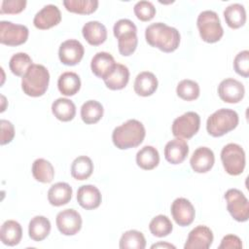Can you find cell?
Masks as SVG:
<instances>
[{"instance_id":"cell-1","label":"cell","mask_w":249,"mask_h":249,"mask_svg":"<svg viewBox=\"0 0 249 249\" xmlns=\"http://www.w3.org/2000/svg\"><path fill=\"white\" fill-rule=\"evenodd\" d=\"M147 43L164 53L174 52L180 44V33L172 26L163 22H155L145 29Z\"/></svg>"},{"instance_id":"cell-2","label":"cell","mask_w":249,"mask_h":249,"mask_svg":"<svg viewBox=\"0 0 249 249\" xmlns=\"http://www.w3.org/2000/svg\"><path fill=\"white\" fill-rule=\"evenodd\" d=\"M146 135L143 124L137 120H127L123 124L115 127L112 133L114 145L120 150H126L139 146Z\"/></svg>"},{"instance_id":"cell-3","label":"cell","mask_w":249,"mask_h":249,"mask_svg":"<svg viewBox=\"0 0 249 249\" xmlns=\"http://www.w3.org/2000/svg\"><path fill=\"white\" fill-rule=\"evenodd\" d=\"M50 73L42 64H32L21 79L23 92L32 97L42 96L48 89Z\"/></svg>"},{"instance_id":"cell-4","label":"cell","mask_w":249,"mask_h":249,"mask_svg":"<svg viewBox=\"0 0 249 249\" xmlns=\"http://www.w3.org/2000/svg\"><path fill=\"white\" fill-rule=\"evenodd\" d=\"M114 36L118 39V49L122 55L132 54L138 44L136 25L127 18L119 19L113 27Z\"/></svg>"},{"instance_id":"cell-5","label":"cell","mask_w":249,"mask_h":249,"mask_svg":"<svg viewBox=\"0 0 249 249\" xmlns=\"http://www.w3.org/2000/svg\"><path fill=\"white\" fill-rule=\"evenodd\" d=\"M238 121V115L234 110L222 108L208 117L206 129L211 136L220 137L233 130L237 126Z\"/></svg>"},{"instance_id":"cell-6","label":"cell","mask_w":249,"mask_h":249,"mask_svg":"<svg viewBox=\"0 0 249 249\" xmlns=\"http://www.w3.org/2000/svg\"><path fill=\"white\" fill-rule=\"evenodd\" d=\"M196 25L200 38L206 43H216L224 35L220 18L214 11H202L197 17Z\"/></svg>"},{"instance_id":"cell-7","label":"cell","mask_w":249,"mask_h":249,"mask_svg":"<svg viewBox=\"0 0 249 249\" xmlns=\"http://www.w3.org/2000/svg\"><path fill=\"white\" fill-rule=\"evenodd\" d=\"M221 160L228 174L239 175L245 167V152L238 144L229 143L221 151Z\"/></svg>"},{"instance_id":"cell-8","label":"cell","mask_w":249,"mask_h":249,"mask_svg":"<svg viewBox=\"0 0 249 249\" xmlns=\"http://www.w3.org/2000/svg\"><path fill=\"white\" fill-rule=\"evenodd\" d=\"M227 209L237 222H246L249 218V202L244 194L237 189H230L225 194Z\"/></svg>"},{"instance_id":"cell-9","label":"cell","mask_w":249,"mask_h":249,"mask_svg":"<svg viewBox=\"0 0 249 249\" xmlns=\"http://www.w3.org/2000/svg\"><path fill=\"white\" fill-rule=\"evenodd\" d=\"M200 126V117L196 112H187L173 121L171 130L175 137L190 139L196 135Z\"/></svg>"},{"instance_id":"cell-10","label":"cell","mask_w":249,"mask_h":249,"mask_svg":"<svg viewBox=\"0 0 249 249\" xmlns=\"http://www.w3.org/2000/svg\"><path fill=\"white\" fill-rule=\"evenodd\" d=\"M28 28L11 21H0V43L7 46H19L28 38Z\"/></svg>"},{"instance_id":"cell-11","label":"cell","mask_w":249,"mask_h":249,"mask_svg":"<svg viewBox=\"0 0 249 249\" xmlns=\"http://www.w3.org/2000/svg\"><path fill=\"white\" fill-rule=\"evenodd\" d=\"M58 231L64 235H74L82 228V217L74 209H64L56 215L55 219Z\"/></svg>"},{"instance_id":"cell-12","label":"cell","mask_w":249,"mask_h":249,"mask_svg":"<svg viewBox=\"0 0 249 249\" xmlns=\"http://www.w3.org/2000/svg\"><path fill=\"white\" fill-rule=\"evenodd\" d=\"M84 46L75 39H69L61 43L58 49V57L61 63L73 66L78 64L84 56Z\"/></svg>"},{"instance_id":"cell-13","label":"cell","mask_w":249,"mask_h":249,"mask_svg":"<svg viewBox=\"0 0 249 249\" xmlns=\"http://www.w3.org/2000/svg\"><path fill=\"white\" fill-rule=\"evenodd\" d=\"M170 212L173 220L181 227L191 225L196 216L194 205L189 199L184 197H178L172 202Z\"/></svg>"},{"instance_id":"cell-14","label":"cell","mask_w":249,"mask_h":249,"mask_svg":"<svg viewBox=\"0 0 249 249\" xmlns=\"http://www.w3.org/2000/svg\"><path fill=\"white\" fill-rule=\"evenodd\" d=\"M218 94L224 102L237 103L244 97L245 89L241 82L233 78H227L219 84Z\"/></svg>"},{"instance_id":"cell-15","label":"cell","mask_w":249,"mask_h":249,"mask_svg":"<svg viewBox=\"0 0 249 249\" xmlns=\"http://www.w3.org/2000/svg\"><path fill=\"white\" fill-rule=\"evenodd\" d=\"M213 242V232L206 226H197L188 235L185 249H208Z\"/></svg>"},{"instance_id":"cell-16","label":"cell","mask_w":249,"mask_h":249,"mask_svg":"<svg viewBox=\"0 0 249 249\" xmlns=\"http://www.w3.org/2000/svg\"><path fill=\"white\" fill-rule=\"evenodd\" d=\"M61 20V13L57 6L49 4L44 6L34 17L33 24L38 29H49L57 25Z\"/></svg>"},{"instance_id":"cell-17","label":"cell","mask_w":249,"mask_h":249,"mask_svg":"<svg viewBox=\"0 0 249 249\" xmlns=\"http://www.w3.org/2000/svg\"><path fill=\"white\" fill-rule=\"evenodd\" d=\"M214 162V153L208 147H198L190 159L191 167L196 173L208 172L213 167Z\"/></svg>"},{"instance_id":"cell-18","label":"cell","mask_w":249,"mask_h":249,"mask_svg":"<svg viewBox=\"0 0 249 249\" xmlns=\"http://www.w3.org/2000/svg\"><path fill=\"white\" fill-rule=\"evenodd\" d=\"M116 64L112 54L106 52H99L93 55L90 62V68L96 77L104 80L112 73Z\"/></svg>"},{"instance_id":"cell-19","label":"cell","mask_w":249,"mask_h":249,"mask_svg":"<svg viewBox=\"0 0 249 249\" xmlns=\"http://www.w3.org/2000/svg\"><path fill=\"white\" fill-rule=\"evenodd\" d=\"M188 154L189 146L183 138L176 137L167 142L164 147V158L172 164H179L183 162Z\"/></svg>"},{"instance_id":"cell-20","label":"cell","mask_w":249,"mask_h":249,"mask_svg":"<svg viewBox=\"0 0 249 249\" xmlns=\"http://www.w3.org/2000/svg\"><path fill=\"white\" fill-rule=\"evenodd\" d=\"M101 200V194L93 185H83L77 191V201L84 209H95L100 205Z\"/></svg>"},{"instance_id":"cell-21","label":"cell","mask_w":249,"mask_h":249,"mask_svg":"<svg viewBox=\"0 0 249 249\" xmlns=\"http://www.w3.org/2000/svg\"><path fill=\"white\" fill-rule=\"evenodd\" d=\"M82 34L86 41L91 46H98L107 39V29L104 24L97 20H90L84 24Z\"/></svg>"},{"instance_id":"cell-22","label":"cell","mask_w":249,"mask_h":249,"mask_svg":"<svg viewBox=\"0 0 249 249\" xmlns=\"http://www.w3.org/2000/svg\"><path fill=\"white\" fill-rule=\"evenodd\" d=\"M133 88L136 94L140 96H150L158 89V79L154 73L143 71L136 76Z\"/></svg>"},{"instance_id":"cell-23","label":"cell","mask_w":249,"mask_h":249,"mask_svg":"<svg viewBox=\"0 0 249 249\" xmlns=\"http://www.w3.org/2000/svg\"><path fill=\"white\" fill-rule=\"evenodd\" d=\"M22 237V229L18 222L8 220L3 223L0 229V239L8 246L18 245Z\"/></svg>"},{"instance_id":"cell-24","label":"cell","mask_w":249,"mask_h":249,"mask_svg":"<svg viewBox=\"0 0 249 249\" xmlns=\"http://www.w3.org/2000/svg\"><path fill=\"white\" fill-rule=\"evenodd\" d=\"M72 188L65 182L53 184L48 191V200L53 206L67 204L72 197Z\"/></svg>"},{"instance_id":"cell-25","label":"cell","mask_w":249,"mask_h":249,"mask_svg":"<svg viewBox=\"0 0 249 249\" xmlns=\"http://www.w3.org/2000/svg\"><path fill=\"white\" fill-rule=\"evenodd\" d=\"M129 80L128 68L121 63H117L112 73L104 79L106 87L112 90H118L124 89Z\"/></svg>"},{"instance_id":"cell-26","label":"cell","mask_w":249,"mask_h":249,"mask_svg":"<svg viewBox=\"0 0 249 249\" xmlns=\"http://www.w3.org/2000/svg\"><path fill=\"white\" fill-rule=\"evenodd\" d=\"M51 231V222L45 216L33 217L28 225L29 237L34 241L44 240Z\"/></svg>"},{"instance_id":"cell-27","label":"cell","mask_w":249,"mask_h":249,"mask_svg":"<svg viewBox=\"0 0 249 249\" xmlns=\"http://www.w3.org/2000/svg\"><path fill=\"white\" fill-rule=\"evenodd\" d=\"M57 88L65 96L75 95L81 89V80L75 72H64L57 80Z\"/></svg>"},{"instance_id":"cell-28","label":"cell","mask_w":249,"mask_h":249,"mask_svg":"<svg viewBox=\"0 0 249 249\" xmlns=\"http://www.w3.org/2000/svg\"><path fill=\"white\" fill-rule=\"evenodd\" d=\"M52 112L57 120L69 122L73 120L76 115V106L72 100L60 97L53 102Z\"/></svg>"},{"instance_id":"cell-29","label":"cell","mask_w":249,"mask_h":249,"mask_svg":"<svg viewBox=\"0 0 249 249\" xmlns=\"http://www.w3.org/2000/svg\"><path fill=\"white\" fill-rule=\"evenodd\" d=\"M224 18L228 26L232 29L243 26L246 21V12L244 6L239 3L229 5L224 10Z\"/></svg>"},{"instance_id":"cell-30","label":"cell","mask_w":249,"mask_h":249,"mask_svg":"<svg viewBox=\"0 0 249 249\" xmlns=\"http://www.w3.org/2000/svg\"><path fill=\"white\" fill-rule=\"evenodd\" d=\"M160 154L153 146H144L136 154V163L144 170H151L158 166Z\"/></svg>"},{"instance_id":"cell-31","label":"cell","mask_w":249,"mask_h":249,"mask_svg":"<svg viewBox=\"0 0 249 249\" xmlns=\"http://www.w3.org/2000/svg\"><path fill=\"white\" fill-rule=\"evenodd\" d=\"M32 175L35 180L41 183H50L54 177L53 164L45 159H37L32 163Z\"/></svg>"},{"instance_id":"cell-32","label":"cell","mask_w":249,"mask_h":249,"mask_svg":"<svg viewBox=\"0 0 249 249\" xmlns=\"http://www.w3.org/2000/svg\"><path fill=\"white\" fill-rule=\"evenodd\" d=\"M93 171V163L90 158L80 156L76 158L71 164V175L76 180L88 179Z\"/></svg>"},{"instance_id":"cell-33","label":"cell","mask_w":249,"mask_h":249,"mask_svg":"<svg viewBox=\"0 0 249 249\" xmlns=\"http://www.w3.org/2000/svg\"><path fill=\"white\" fill-rule=\"evenodd\" d=\"M103 106L96 100H88L81 107V118L87 124L97 123L103 116Z\"/></svg>"},{"instance_id":"cell-34","label":"cell","mask_w":249,"mask_h":249,"mask_svg":"<svg viewBox=\"0 0 249 249\" xmlns=\"http://www.w3.org/2000/svg\"><path fill=\"white\" fill-rule=\"evenodd\" d=\"M146 239L144 234L136 230H130L124 232L120 239L121 249H144Z\"/></svg>"},{"instance_id":"cell-35","label":"cell","mask_w":249,"mask_h":249,"mask_svg":"<svg viewBox=\"0 0 249 249\" xmlns=\"http://www.w3.org/2000/svg\"><path fill=\"white\" fill-rule=\"evenodd\" d=\"M65 9L71 13L80 15H89L96 11L98 7L97 0H64Z\"/></svg>"},{"instance_id":"cell-36","label":"cell","mask_w":249,"mask_h":249,"mask_svg":"<svg viewBox=\"0 0 249 249\" xmlns=\"http://www.w3.org/2000/svg\"><path fill=\"white\" fill-rule=\"evenodd\" d=\"M149 230L153 235L157 237H164L171 233L173 225L167 216L158 215L151 220Z\"/></svg>"},{"instance_id":"cell-37","label":"cell","mask_w":249,"mask_h":249,"mask_svg":"<svg viewBox=\"0 0 249 249\" xmlns=\"http://www.w3.org/2000/svg\"><path fill=\"white\" fill-rule=\"evenodd\" d=\"M32 64V59L27 53H17L11 57L9 67L13 74L18 77H23Z\"/></svg>"},{"instance_id":"cell-38","label":"cell","mask_w":249,"mask_h":249,"mask_svg":"<svg viewBox=\"0 0 249 249\" xmlns=\"http://www.w3.org/2000/svg\"><path fill=\"white\" fill-rule=\"evenodd\" d=\"M177 95L187 101H192L199 96V86L196 82L185 79L179 82L176 88Z\"/></svg>"},{"instance_id":"cell-39","label":"cell","mask_w":249,"mask_h":249,"mask_svg":"<svg viewBox=\"0 0 249 249\" xmlns=\"http://www.w3.org/2000/svg\"><path fill=\"white\" fill-rule=\"evenodd\" d=\"M133 12L138 19L142 21H148L155 17L156 8L152 2L142 0V1H138L134 5Z\"/></svg>"},{"instance_id":"cell-40","label":"cell","mask_w":249,"mask_h":249,"mask_svg":"<svg viewBox=\"0 0 249 249\" xmlns=\"http://www.w3.org/2000/svg\"><path fill=\"white\" fill-rule=\"evenodd\" d=\"M233 68L235 72L247 78L249 76V52L247 50L238 53L233 59Z\"/></svg>"},{"instance_id":"cell-41","label":"cell","mask_w":249,"mask_h":249,"mask_svg":"<svg viewBox=\"0 0 249 249\" xmlns=\"http://www.w3.org/2000/svg\"><path fill=\"white\" fill-rule=\"evenodd\" d=\"M26 4L25 0H3L0 14H18L25 9Z\"/></svg>"},{"instance_id":"cell-42","label":"cell","mask_w":249,"mask_h":249,"mask_svg":"<svg viewBox=\"0 0 249 249\" xmlns=\"http://www.w3.org/2000/svg\"><path fill=\"white\" fill-rule=\"evenodd\" d=\"M0 124H1L0 144L5 145V144L10 143L14 139L15 127H14V124L7 120H1Z\"/></svg>"},{"instance_id":"cell-43","label":"cell","mask_w":249,"mask_h":249,"mask_svg":"<svg viewBox=\"0 0 249 249\" xmlns=\"http://www.w3.org/2000/svg\"><path fill=\"white\" fill-rule=\"evenodd\" d=\"M219 249H227V248H236V249H240L242 248V242L241 239L234 235V234H227L223 237V239L221 240V244L218 247Z\"/></svg>"},{"instance_id":"cell-44","label":"cell","mask_w":249,"mask_h":249,"mask_svg":"<svg viewBox=\"0 0 249 249\" xmlns=\"http://www.w3.org/2000/svg\"><path fill=\"white\" fill-rule=\"evenodd\" d=\"M151 248H152V249H154V248H173V249H175L176 247H175L174 245L170 244V243H166V242H159V243L153 244V245L151 246Z\"/></svg>"}]
</instances>
